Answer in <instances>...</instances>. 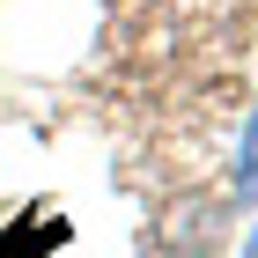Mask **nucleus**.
<instances>
[{"mask_svg":"<svg viewBox=\"0 0 258 258\" xmlns=\"http://www.w3.org/2000/svg\"><path fill=\"white\" fill-rule=\"evenodd\" d=\"M236 199H258V118L243 125V162H236Z\"/></svg>","mask_w":258,"mask_h":258,"instance_id":"1","label":"nucleus"},{"mask_svg":"<svg viewBox=\"0 0 258 258\" xmlns=\"http://www.w3.org/2000/svg\"><path fill=\"white\" fill-rule=\"evenodd\" d=\"M251 258H258V229H251Z\"/></svg>","mask_w":258,"mask_h":258,"instance_id":"2","label":"nucleus"}]
</instances>
